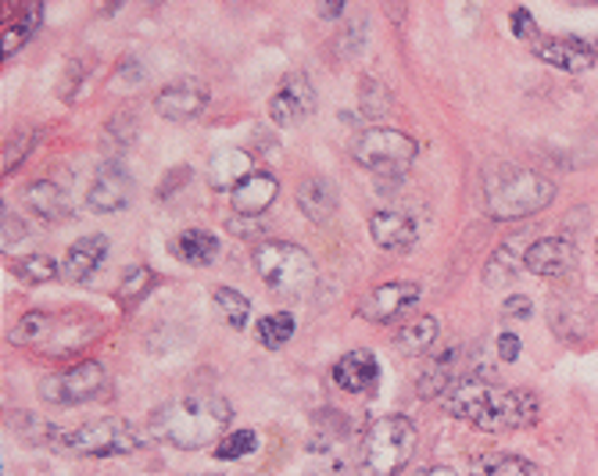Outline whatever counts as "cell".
<instances>
[{
  "label": "cell",
  "instance_id": "13",
  "mask_svg": "<svg viewBox=\"0 0 598 476\" xmlns=\"http://www.w3.org/2000/svg\"><path fill=\"white\" fill-rule=\"evenodd\" d=\"M491 394H495V388H491L484 377H477V372H466V377L445 394V402H441V405H445V412H448V416H455V419L477 423L480 416H484Z\"/></svg>",
  "mask_w": 598,
  "mask_h": 476
},
{
  "label": "cell",
  "instance_id": "45",
  "mask_svg": "<svg viewBox=\"0 0 598 476\" xmlns=\"http://www.w3.org/2000/svg\"><path fill=\"white\" fill-rule=\"evenodd\" d=\"M595 248H598V243H595Z\"/></svg>",
  "mask_w": 598,
  "mask_h": 476
},
{
  "label": "cell",
  "instance_id": "10",
  "mask_svg": "<svg viewBox=\"0 0 598 476\" xmlns=\"http://www.w3.org/2000/svg\"><path fill=\"white\" fill-rule=\"evenodd\" d=\"M420 283H380L373 294H366L359 305V316L370 323H391V319L406 316L409 308L420 301Z\"/></svg>",
  "mask_w": 598,
  "mask_h": 476
},
{
  "label": "cell",
  "instance_id": "5",
  "mask_svg": "<svg viewBox=\"0 0 598 476\" xmlns=\"http://www.w3.org/2000/svg\"><path fill=\"white\" fill-rule=\"evenodd\" d=\"M255 273L280 294H305L316 283V262L297 243L266 240L255 248Z\"/></svg>",
  "mask_w": 598,
  "mask_h": 476
},
{
  "label": "cell",
  "instance_id": "9",
  "mask_svg": "<svg viewBox=\"0 0 598 476\" xmlns=\"http://www.w3.org/2000/svg\"><path fill=\"white\" fill-rule=\"evenodd\" d=\"M312 108H316V90H312L308 75L294 72L283 80V86L272 94L269 100V122L280 126V130H288V126H297L305 119V115H312Z\"/></svg>",
  "mask_w": 598,
  "mask_h": 476
},
{
  "label": "cell",
  "instance_id": "14",
  "mask_svg": "<svg viewBox=\"0 0 598 476\" xmlns=\"http://www.w3.org/2000/svg\"><path fill=\"white\" fill-rule=\"evenodd\" d=\"M333 383L348 394H370L376 383H380V366H376L373 352H366V347H355V352L337 358Z\"/></svg>",
  "mask_w": 598,
  "mask_h": 476
},
{
  "label": "cell",
  "instance_id": "1",
  "mask_svg": "<svg viewBox=\"0 0 598 476\" xmlns=\"http://www.w3.org/2000/svg\"><path fill=\"white\" fill-rule=\"evenodd\" d=\"M233 408L223 397H184L151 412L148 430L154 441L173 444L179 452H198L226 433Z\"/></svg>",
  "mask_w": 598,
  "mask_h": 476
},
{
  "label": "cell",
  "instance_id": "21",
  "mask_svg": "<svg viewBox=\"0 0 598 476\" xmlns=\"http://www.w3.org/2000/svg\"><path fill=\"white\" fill-rule=\"evenodd\" d=\"M462 347L459 344H452V347H445L431 366H426L423 372H420V383H415V391H420V397H445L455 383H459L462 377H459V366H462Z\"/></svg>",
  "mask_w": 598,
  "mask_h": 476
},
{
  "label": "cell",
  "instance_id": "17",
  "mask_svg": "<svg viewBox=\"0 0 598 476\" xmlns=\"http://www.w3.org/2000/svg\"><path fill=\"white\" fill-rule=\"evenodd\" d=\"M104 259H108V237H83L75 240L69 251H65L61 259V279L65 283H83L97 273V269L104 265Z\"/></svg>",
  "mask_w": 598,
  "mask_h": 476
},
{
  "label": "cell",
  "instance_id": "11",
  "mask_svg": "<svg viewBox=\"0 0 598 476\" xmlns=\"http://www.w3.org/2000/svg\"><path fill=\"white\" fill-rule=\"evenodd\" d=\"M208 108V90L194 80H179L168 83L154 94V111L168 122H190Z\"/></svg>",
  "mask_w": 598,
  "mask_h": 476
},
{
  "label": "cell",
  "instance_id": "26",
  "mask_svg": "<svg viewBox=\"0 0 598 476\" xmlns=\"http://www.w3.org/2000/svg\"><path fill=\"white\" fill-rule=\"evenodd\" d=\"M437 337H441L437 316H415L409 326L398 330L395 344H398V352H406V355H423L437 344Z\"/></svg>",
  "mask_w": 598,
  "mask_h": 476
},
{
  "label": "cell",
  "instance_id": "36",
  "mask_svg": "<svg viewBox=\"0 0 598 476\" xmlns=\"http://www.w3.org/2000/svg\"><path fill=\"white\" fill-rule=\"evenodd\" d=\"M36 144H40V133L36 130H22V133H15L8 140V147H4V158H0V169L4 172H15L19 165H22V158L30 154Z\"/></svg>",
  "mask_w": 598,
  "mask_h": 476
},
{
  "label": "cell",
  "instance_id": "2",
  "mask_svg": "<svg viewBox=\"0 0 598 476\" xmlns=\"http://www.w3.org/2000/svg\"><path fill=\"white\" fill-rule=\"evenodd\" d=\"M552 198H555L552 179L530 169H495L484 183L488 215L499 218V223L538 215L541 209H549Z\"/></svg>",
  "mask_w": 598,
  "mask_h": 476
},
{
  "label": "cell",
  "instance_id": "42",
  "mask_svg": "<svg viewBox=\"0 0 598 476\" xmlns=\"http://www.w3.org/2000/svg\"><path fill=\"white\" fill-rule=\"evenodd\" d=\"M519 352H524V347H519L516 333H502V337H499V358H502V362H516Z\"/></svg>",
  "mask_w": 598,
  "mask_h": 476
},
{
  "label": "cell",
  "instance_id": "12",
  "mask_svg": "<svg viewBox=\"0 0 598 476\" xmlns=\"http://www.w3.org/2000/svg\"><path fill=\"white\" fill-rule=\"evenodd\" d=\"M129 198H133V179H129L119 165H108V169H101L94 183H90L86 209L97 215H115L126 209Z\"/></svg>",
  "mask_w": 598,
  "mask_h": 476
},
{
  "label": "cell",
  "instance_id": "33",
  "mask_svg": "<svg viewBox=\"0 0 598 476\" xmlns=\"http://www.w3.org/2000/svg\"><path fill=\"white\" fill-rule=\"evenodd\" d=\"M15 427H25V430H19V437L30 444H58V437H61V427H55V423H47L40 416H15Z\"/></svg>",
  "mask_w": 598,
  "mask_h": 476
},
{
  "label": "cell",
  "instance_id": "18",
  "mask_svg": "<svg viewBox=\"0 0 598 476\" xmlns=\"http://www.w3.org/2000/svg\"><path fill=\"white\" fill-rule=\"evenodd\" d=\"M370 237L376 248H384V251H412L420 234H415V223L406 212L384 209L370 218Z\"/></svg>",
  "mask_w": 598,
  "mask_h": 476
},
{
  "label": "cell",
  "instance_id": "35",
  "mask_svg": "<svg viewBox=\"0 0 598 476\" xmlns=\"http://www.w3.org/2000/svg\"><path fill=\"white\" fill-rule=\"evenodd\" d=\"M154 283H159V276H154L148 265H133V269H129V273H126L122 290H119L122 305H137V301L144 298V294L154 287Z\"/></svg>",
  "mask_w": 598,
  "mask_h": 476
},
{
  "label": "cell",
  "instance_id": "30",
  "mask_svg": "<svg viewBox=\"0 0 598 476\" xmlns=\"http://www.w3.org/2000/svg\"><path fill=\"white\" fill-rule=\"evenodd\" d=\"M294 330H297V323H294V316L291 312H277V316H266L262 323H258V341H262L266 347H283L291 337H294Z\"/></svg>",
  "mask_w": 598,
  "mask_h": 476
},
{
  "label": "cell",
  "instance_id": "23",
  "mask_svg": "<svg viewBox=\"0 0 598 476\" xmlns=\"http://www.w3.org/2000/svg\"><path fill=\"white\" fill-rule=\"evenodd\" d=\"M22 201L30 204V209L36 212V218H44V223H65V218L72 215L69 194H65L58 183H50V179H36V183L25 187Z\"/></svg>",
  "mask_w": 598,
  "mask_h": 476
},
{
  "label": "cell",
  "instance_id": "28",
  "mask_svg": "<svg viewBox=\"0 0 598 476\" xmlns=\"http://www.w3.org/2000/svg\"><path fill=\"white\" fill-rule=\"evenodd\" d=\"M212 301H215V308H219V316H223L233 330H244V326H248V319H251V301L244 298V294H237L233 287H215V290H212Z\"/></svg>",
  "mask_w": 598,
  "mask_h": 476
},
{
  "label": "cell",
  "instance_id": "34",
  "mask_svg": "<svg viewBox=\"0 0 598 476\" xmlns=\"http://www.w3.org/2000/svg\"><path fill=\"white\" fill-rule=\"evenodd\" d=\"M359 94H362V115H366V119H384V115L391 111V94H387L384 83L362 80Z\"/></svg>",
  "mask_w": 598,
  "mask_h": 476
},
{
  "label": "cell",
  "instance_id": "4",
  "mask_svg": "<svg viewBox=\"0 0 598 476\" xmlns=\"http://www.w3.org/2000/svg\"><path fill=\"white\" fill-rule=\"evenodd\" d=\"M144 444V437L133 430V423L104 416L94 423H83L75 430H61L58 437V452L69 455H83V459H115V455H129Z\"/></svg>",
  "mask_w": 598,
  "mask_h": 476
},
{
  "label": "cell",
  "instance_id": "6",
  "mask_svg": "<svg viewBox=\"0 0 598 476\" xmlns=\"http://www.w3.org/2000/svg\"><path fill=\"white\" fill-rule=\"evenodd\" d=\"M415 151L420 147L409 133L387 130V126H373V130L351 140V158L373 172H401L415 158Z\"/></svg>",
  "mask_w": 598,
  "mask_h": 476
},
{
  "label": "cell",
  "instance_id": "43",
  "mask_svg": "<svg viewBox=\"0 0 598 476\" xmlns=\"http://www.w3.org/2000/svg\"><path fill=\"white\" fill-rule=\"evenodd\" d=\"M341 4H327V8H319V19H337V15H341Z\"/></svg>",
  "mask_w": 598,
  "mask_h": 476
},
{
  "label": "cell",
  "instance_id": "37",
  "mask_svg": "<svg viewBox=\"0 0 598 476\" xmlns=\"http://www.w3.org/2000/svg\"><path fill=\"white\" fill-rule=\"evenodd\" d=\"M47 333H50V316L47 312H30V316H22V323L15 330H11V341H19V344H40Z\"/></svg>",
  "mask_w": 598,
  "mask_h": 476
},
{
  "label": "cell",
  "instance_id": "25",
  "mask_svg": "<svg viewBox=\"0 0 598 476\" xmlns=\"http://www.w3.org/2000/svg\"><path fill=\"white\" fill-rule=\"evenodd\" d=\"M168 251L187 265H212L219 259V237L208 234V229H184L168 243Z\"/></svg>",
  "mask_w": 598,
  "mask_h": 476
},
{
  "label": "cell",
  "instance_id": "41",
  "mask_svg": "<svg viewBox=\"0 0 598 476\" xmlns=\"http://www.w3.org/2000/svg\"><path fill=\"white\" fill-rule=\"evenodd\" d=\"M190 183V169L187 165H179V169H168V176H165V183H162V190H159V198L165 201V198H173V190H184Z\"/></svg>",
  "mask_w": 598,
  "mask_h": 476
},
{
  "label": "cell",
  "instance_id": "38",
  "mask_svg": "<svg viewBox=\"0 0 598 476\" xmlns=\"http://www.w3.org/2000/svg\"><path fill=\"white\" fill-rule=\"evenodd\" d=\"M513 33L519 36V40H527V44H541V33H538V22L535 15H530L527 8H513Z\"/></svg>",
  "mask_w": 598,
  "mask_h": 476
},
{
  "label": "cell",
  "instance_id": "16",
  "mask_svg": "<svg viewBox=\"0 0 598 476\" xmlns=\"http://www.w3.org/2000/svg\"><path fill=\"white\" fill-rule=\"evenodd\" d=\"M574 243L563 240V237H541L535 243H527V273L544 276V279H555L563 276L570 265H574Z\"/></svg>",
  "mask_w": 598,
  "mask_h": 476
},
{
  "label": "cell",
  "instance_id": "22",
  "mask_svg": "<svg viewBox=\"0 0 598 476\" xmlns=\"http://www.w3.org/2000/svg\"><path fill=\"white\" fill-rule=\"evenodd\" d=\"M337 201L341 198H337L333 179L327 176H312L302 183V190H297V209H302L308 223H330L337 212Z\"/></svg>",
  "mask_w": 598,
  "mask_h": 476
},
{
  "label": "cell",
  "instance_id": "3",
  "mask_svg": "<svg viewBox=\"0 0 598 476\" xmlns=\"http://www.w3.org/2000/svg\"><path fill=\"white\" fill-rule=\"evenodd\" d=\"M415 423L406 416H384L362 437L359 476H398L415 455Z\"/></svg>",
  "mask_w": 598,
  "mask_h": 476
},
{
  "label": "cell",
  "instance_id": "27",
  "mask_svg": "<svg viewBox=\"0 0 598 476\" xmlns=\"http://www.w3.org/2000/svg\"><path fill=\"white\" fill-rule=\"evenodd\" d=\"M473 476H544L530 459L519 455H477L473 459Z\"/></svg>",
  "mask_w": 598,
  "mask_h": 476
},
{
  "label": "cell",
  "instance_id": "20",
  "mask_svg": "<svg viewBox=\"0 0 598 476\" xmlns=\"http://www.w3.org/2000/svg\"><path fill=\"white\" fill-rule=\"evenodd\" d=\"M280 194V183L277 176H272L269 169H255L244 183L230 194V204L237 215H262L272 201H277Z\"/></svg>",
  "mask_w": 598,
  "mask_h": 476
},
{
  "label": "cell",
  "instance_id": "29",
  "mask_svg": "<svg viewBox=\"0 0 598 476\" xmlns=\"http://www.w3.org/2000/svg\"><path fill=\"white\" fill-rule=\"evenodd\" d=\"M22 283H50V279H61V265L50 259V254H30V259H19L11 265Z\"/></svg>",
  "mask_w": 598,
  "mask_h": 476
},
{
  "label": "cell",
  "instance_id": "40",
  "mask_svg": "<svg viewBox=\"0 0 598 476\" xmlns=\"http://www.w3.org/2000/svg\"><path fill=\"white\" fill-rule=\"evenodd\" d=\"M530 312H535V305H530V298H524V294H513V298L502 301L505 319H530Z\"/></svg>",
  "mask_w": 598,
  "mask_h": 476
},
{
  "label": "cell",
  "instance_id": "39",
  "mask_svg": "<svg viewBox=\"0 0 598 476\" xmlns=\"http://www.w3.org/2000/svg\"><path fill=\"white\" fill-rule=\"evenodd\" d=\"M25 237H30V229H25L22 218L4 204V251H8V248H15V243L25 240Z\"/></svg>",
  "mask_w": 598,
  "mask_h": 476
},
{
  "label": "cell",
  "instance_id": "15",
  "mask_svg": "<svg viewBox=\"0 0 598 476\" xmlns=\"http://www.w3.org/2000/svg\"><path fill=\"white\" fill-rule=\"evenodd\" d=\"M535 55L552 69L563 72H588L598 61V40H541Z\"/></svg>",
  "mask_w": 598,
  "mask_h": 476
},
{
  "label": "cell",
  "instance_id": "32",
  "mask_svg": "<svg viewBox=\"0 0 598 476\" xmlns=\"http://www.w3.org/2000/svg\"><path fill=\"white\" fill-rule=\"evenodd\" d=\"M36 29H40V8H25V11H22V19H15V22H11L8 29H4V58L15 55V50H19L25 40H30V36H33Z\"/></svg>",
  "mask_w": 598,
  "mask_h": 476
},
{
  "label": "cell",
  "instance_id": "7",
  "mask_svg": "<svg viewBox=\"0 0 598 476\" xmlns=\"http://www.w3.org/2000/svg\"><path fill=\"white\" fill-rule=\"evenodd\" d=\"M541 416V402L535 391H524V388H495L491 402L484 408L473 427L480 433H513V430H527L535 427Z\"/></svg>",
  "mask_w": 598,
  "mask_h": 476
},
{
  "label": "cell",
  "instance_id": "19",
  "mask_svg": "<svg viewBox=\"0 0 598 476\" xmlns=\"http://www.w3.org/2000/svg\"><path fill=\"white\" fill-rule=\"evenodd\" d=\"M251 172H255L251 154L244 147H219L208 158V183H212V190H230L233 194Z\"/></svg>",
  "mask_w": 598,
  "mask_h": 476
},
{
  "label": "cell",
  "instance_id": "44",
  "mask_svg": "<svg viewBox=\"0 0 598 476\" xmlns=\"http://www.w3.org/2000/svg\"><path fill=\"white\" fill-rule=\"evenodd\" d=\"M423 476H459L452 466H434V469H426Z\"/></svg>",
  "mask_w": 598,
  "mask_h": 476
},
{
  "label": "cell",
  "instance_id": "24",
  "mask_svg": "<svg viewBox=\"0 0 598 476\" xmlns=\"http://www.w3.org/2000/svg\"><path fill=\"white\" fill-rule=\"evenodd\" d=\"M524 259H527L524 237H513V240L499 243L495 254H491L488 265H484V283L488 287H505V283H513L519 276V269H527Z\"/></svg>",
  "mask_w": 598,
  "mask_h": 476
},
{
  "label": "cell",
  "instance_id": "31",
  "mask_svg": "<svg viewBox=\"0 0 598 476\" xmlns=\"http://www.w3.org/2000/svg\"><path fill=\"white\" fill-rule=\"evenodd\" d=\"M255 448H258V437H255V430H226V433L215 441V459L233 462V459H244V455H251Z\"/></svg>",
  "mask_w": 598,
  "mask_h": 476
},
{
  "label": "cell",
  "instance_id": "8",
  "mask_svg": "<svg viewBox=\"0 0 598 476\" xmlns=\"http://www.w3.org/2000/svg\"><path fill=\"white\" fill-rule=\"evenodd\" d=\"M101 391H104V366H97V362H83V366L65 369V372H50V377L40 383L44 402L65 405V408L94 402Z\"/></svg>",
  "mask_w": 598,
  "mask_h": 476
}]
</instances>
